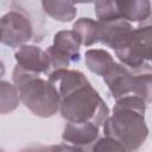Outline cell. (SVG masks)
Here are the masks:
<instances>
[{"instance_id": "1", "label": "cell", "mask_w": 152, "mask_h": 152, "mask_svg": "<svg viewBox=\"0 0 152 152\" xmlns=\"http://www.w3.org/2000/svg\"><path fill=\"white\" fill-rule=\"evenodd\" d=\"M146 102L135 95H128L116 100L113 114L103 124V133L121 145L129 152L138 150L148 135L145 122Z\"/></svg>"}, {"instance_id": "2", "label": "cell", "mask_w": 152, "mask_h": 152, "mask_svg": "<svg viewBox=\"0 0 152 152\" xmlns=\"http://www.w3.org/2000/svg\"><path fill=\"white\" fill-rule=\"evenodd\" d=\"M12 78L19 91L20 101L34 115L50 118L59 110L62 97L56 86L49 80L40 78L39 75L28 72L17 64Z\"/></svg>"}, {"instance_id": "3", "label": "cell", "mask_w": 152, "mask_h": 152, "mask_svg": "<svg viewBox=\"0 0 152 152\" xmlns=\"http://www.w3.org/2000/svg\"><path fill=\"white\" fill-rule=\"evenodd\" d=\"M61 115L68 122H93L103 125L109 118V109L106 102L91 84H87L62 99Z\"/></svg>"}, {"instance_id": "4", "label": "cell", "mask_w": 152, "mask_h": 152, "mask_svg": "<svg viewBox=\"0 0 152 152\" xmlns=\"http://www.w3.org/2000/svg\"><path fill=\"white\" fill-rule=\"evenodd\" d=\"M115 53L133 71L152 70V13L133 30L127 44Z\"/></svg>"}, {"instance_id": "5", "label": "cell", "mask_w": 152, "mask_h": 152, "mask_svg": "<svg viewBox=\"0 0 152 152\" xmlns=\"http://www.w3.org/2000/svg\"><path fill=\"white\" fill-rule=\"evenodd\" d=\"M80 36L72 30L59 31L53 36V44L46 49L52 70L68 69L71 62L80 61Z\"/></svg>"}, {"instance_id": "6", "label": "cell", "mask_w": 152, "mask_h": 152, "mask_svg": "<svg viewBox=\"0 0 152 152\" xmlns=\"http://www.w3.org/2000/svg\"><path fill=\"white\" fill-rule=\"evenodd\" d=\"M1 43L10 48L25 45L33 36V27L28 15L21 10H13L0 20Z\"/></svg>"}, {"instance_id": "7", "label": "cell", "mask_w": 152, "mask_h": 152, "mask_svg": "<svg viewBox=\"0 0 152 152\" xmlns=\"http://www.w3.org/2000/svg\"><path fill=\"white\" fill-rule=\"evenodd\" d=\"M132 32V25L125 19H118L113 21H97L99 42L113 49L115 52L121 50L127 44Z\"/></svg>"}, {"instance_id": "8", "label": "cell", "mask_w": 152, "mask_h": 152, "mask_svg": "<svg viewBox=\"0 0 152 152\" xmlns=\"http://www.w3.org/2000/svg\"><path fill=\"white\" fill-rule=\"evenodd\" d=\"M17 65L32 74H46L50 75L51 61L46 50L36 45H23L15 51Z\"/></svg>"}, {"instance_id": "9", "label": "cell", "mask_w": 152, "mask_h": 152, "mask_svg": "<svg viewBox=\"0 0 152 152\" xmlns=\"http://www.w3.org/2000/svg\"><path fill=\"white\" fill-rule=\"evenodd\" d=\"M134 71L124 64L114 63L112 69L103 76L112 96L115 100L132 95Z\"/></svg>"}, {"instance_id": "10", "label": "cell", "mask_w": 152, "mask_h": 152, "mask_svg": "<svg viewBox=\"0 0 152 152\" xmlns=\"http://www.w3.org/2000/svg\"><path fill=\"white\" fill-rule=\"evenodd\" d=\"M62 139L78 147H89L99 139V126L93 122H68L64 127Z\"/></svg>"}, {"instance_id": "11", "label": "cell", "mask_w": 152, "mask_h": 152, "mask_svg": "<svg viewBox=\"0 0 152 152\" xmlns=\"http://www.w3.org/2000/svg\"><path fill=\"white\" fill-rule=\"evenodd\" d=\"M59 91L61 97H65L72 91L90 84L88 78L78 70H69V69H59L55 70L49 75L48 78Z\"/></svg>"}, {"instance_id": "12", "label": "cell", "mask_w": 152, "mask_h": 152, "mask_svg": "<svg viewBox=\"0 0 152 152\" xmlns=\"http://www.w3.org/2000/svg\"><path fill=\"white\" fill-rule=\"evenodd\" d=\"M120 15L126 21H145L152 13L151 2L147 0L116 1Z\"/></svg>"}, {"instance_id": "13", "label": "cell", "mask_w": 152, "mask_h": 152, "mask_svg": "<svg viewBox=\"0 0 152 152\" xmlns=\"http://www.w3.org/2000/svg\"><path fill=\"white\" fill-rule=\"evenodd\" d=\"M84 62L91 72L100 76H104L115 63L112 55L102 49H90L86 51Z\"/></svg>"}, {"instance_id": "14", "label": "cell", "mask_w": 152, "mask_h": 152, "mask_svg": "<svg viewBox=\"0 0 152 152\" xmlns=\"http://www.w3.org/2000/svg\"><path fill=\"white\" fill-rule=\"evenodd\" d=\"M43 10L55 20L62 23L71 21L77 13V8L75 4L71 1H42Z\"/></svg>"}, {"instance_id": "15", "label": "cell", "mask_w": 152, "mask_h": 152, "mask_svg": "<svg viewBox=\"0 0 152 152\" xmlns=\"http://www.w3.org/2000/svg\"><path fill=\"white\" fill-rule=\"evenodd\" d=\"M132 95L139 96L145 102L152 103V70L134 71Z\"/></svg>"}, {"instance_id": "16", "label": "cell", "mask_w": 152, "mask_h": 152, "mask_svg": "<svg viewBox=\"0 0 152 152\" xmlns=\"http://www.w3.org/2000/svg\"><path fill=\"white\" fill-rule=\"evenodd\" d=\"M72 31H75L82 42V45L90 46L99 42L97 37V21L91 18H80L74 23Z\"/></svg>"}, {"instance_id": "17", "label": "cell", "mask_w": 152, "mask_h": 152, "mask_svg": "<svg viewBox=\"0 0 152 152\" xmlns=\"http://www.w3.org/2000/svg\"><path fill=\"white\" fill-rule=\"evenodd\" d=\"M0 101H1V114H6L8 112L14 110L20 101L19 91L15 88V86L10 84L6 81H1L0 83Z\"/></svg>"}, {"instance_id": "18", "label": "cell", "mask_w": 152, "mask_h": 152, "mask_svg": "<svg viewBox=\"0 0 152 152\" xmlns=\"http://www.w3.org/2000/svg\"><path fill=\"white\" fill-rule=\"evenodd\" d=\"M95 13L99 21H113L118 19H122L118 8L116 1L109 0H99L95 1Z\"/></svg>"}, {"instance_id": "19", "label": "cell", "mask_w": 152, "mask_h": 152, "mask_svg": "<svg viewBox=\"0 0 152 152\" xmlns=\"http://www.w3.org/2000/svg\"><path fill=\"white\" fill-rule=\"evenodd\" d=\"M89 152H129V151L119 141L109 137H103L97 139V141L91 146Z\"/></svg>"}, {"instance_id": "20", "label": "cell", "mask_w": 152, "mask_h": 152, "mask_svg": "<svg viewBox=\"0 0 152 152\" xmlns=\"http://www.w3.org/2000/svg\"><path fill=\"white\" fill-rule=\"evenodd\" d=\"M50 152H88L82 147L75 145H66V144H58L50 146Z\"/></svg>"}, {"instance_id": "21", "label": "cell", "mask_w": 152, "mask_h": 152, "mask_svg": "<svg viewBox=\"0 0 152 152\" xmlns=\"http://www.w3.org/2000/svg\"><path fill=\"white\" fill-rule=\"evenodd\" d=\"M18 152H50V146H43V145H34V146H28L25 147Z\"/></svg>"}]
</instances>
